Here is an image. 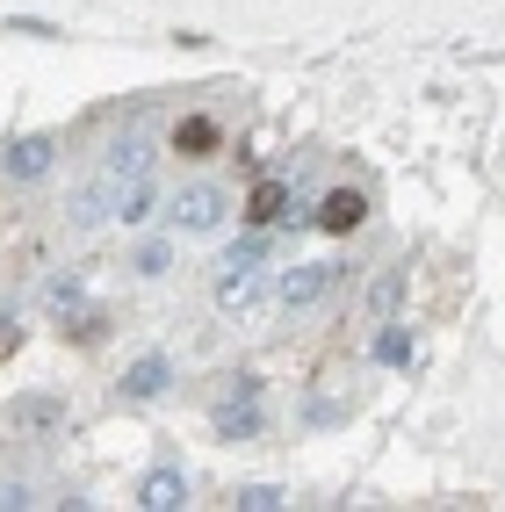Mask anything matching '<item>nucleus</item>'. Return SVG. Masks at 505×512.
<instances>
[{"label": "nucleus", "mask_w": 505, "mask_h": 512, "mask_svg": "<svg viewBox=\"0 0 505 512\" xmlns=\"http://www.w3.org/2000/svg\"><path fill=\"white\" fill-rule=\"evenodd\" d=\"M174 152H181V159L224 152V123H217V116H181V123H174Z\"/></svg>", "instance_id": "nucleus-6"}, {"label": "nucleus", "mask_w": 505, "mask_h": 512, "mask_svg": "<svg viewBox=\"0 0 505 512\" xmlns=\"http://www.w3.org/2000/svg\"><path fill=\"white\" fill-rule=\"evenodd\" d=\"M166 383H174V361H166V354H138V361L123 368L116 397L123 404H152V397H166Z\"/></svg>", "instance_id": "nucleus-3"}, {"label": "nucleus", "mask_w": 505, "mask_h": 512, "mask_svg": "<svg viewBox=\"0 0 505 512\" xmlns=\"http://www.w3.org/2000/svg\"><path fill=\"white\" fill-rule=\"evenodd\" d=\"M138 505H152V512H174V505H188V484H181V469H152L145 484H138Z\"/></svg>", "instance_id": "nucleus-11"}, {"label": "nucleus", "mask_w": 505, "mask_h": 512, "mask_svg": "<svg viewBox=\"0 0 505 512\" xmlns=\"http://www.w3.org/2000/svg\"><path fill=\"white\" fill-rule=\"evenodd\" d=\"M224 210H231V202H224L217 181H188L181 195H166V224H174V231H217Z\"/></svg>", "instance_id": "nucleus-2"}, {"label": "nucleus", "mask_w": 505, "mask_h": 512, "mask_svg": "<svg viewBox=\"0 0 505 512\" xmlns=\"http://www.w3.org/2000/svg\"><path fill=\"white\" fill-rule=\"evenodd\" d=\"M340 282H347V267H332V260H303V267H289V275L275 282V303H282V311H311V303H325Z\"/></svg>", "instance_id": "nucleus-1"}, {"label": "nucleus", "mask_w": 505, "mask_h": 512, "mask_svg": "<svg viewBox=\"0 0 505 512\" xmlns=\"http://www.w3.org/2000/svg\"><path fill=\"white\" fill-rule=\"evenodd\" d=\"M22 505H37V491L29 484H0V512H22Z\"/></svg>", "instance_id": "nucleus-18"}, {"label": "nucleus", "mask_w": 505, "mask_h": 512, "mask_svg": "<svg viewBox=\"0 0 505 512\" xmlns=\"http://www.w3.org/2000/svg\"><path fill=\"white\" fill-rule=\"evenodd\" d=\"M51 159H58V138H51V130H29V138H15L8 152H0V166H8L15 181H37V174H51Z\"/></svg>", "instance_id": "nucleus-4"}, {"label": "nucleus", "mask_w": 505, "mask_h": 512, "mask_svg": "<svg viewBox=\"0 0 505 512\" xmlns=\"http://www.w3.org/2000/svg\"><path fill=\"white\" fill-rule=\"evenodd\" d=\"M65 426V404L58 397H22L15 404V433H58Z\"/></svg>", "instance_id": "nucleus-12"}, {"label": "nucleus", "mask_w": 505, "mask_h": 512, "mask_svg": "<svg viewBox=\"0 0 505 512\" xmlns=\"http://www.w3.org/2000/svg\"><path fill=\"white\" fill-rule=\"evenodd\" d=\"M152 210H159V188H152V174L123 181V188H109V217H123V224H145Z\"/></svg>", "instance_id": "nucleus-8"}, {"label": "nucleus", "mask_w": 505, "mask_h": 512, "mask_svg": "<svg viewBox=\"0 0 505 512\" xmlns=\"http://www.w3.org/2000/svg\"><path fill=\"white\" fill-rule=\"evenodd\" d=\"M260 383H239V397H231V404H217V433L224 440H246V433H260Z\"/></svg>", "instance_id": "nucleus-9"}, {"label": "nucleus", "mask_w": 505, "mask_h": 512, "mask_svg": "<svg viewBox=\"0 0 505 512\" xmlns=\"http://www.w3.org/2000/svg\"><path fill=\"white\" fill-rule=\"evenodd\" d=\"M368 224V195L361 188H325V202H318V231H361Z\"/></svg>", "instance_id": "nucleus-5"}, {"label": "nucleus", "mask_w": 505, "mask_h": 512, "mask_svg": "<svg viewBox=\"0 0 505 512\" xmlns=\"http://www.w3.org/2000/svg\"><path fill=\"white\" fill-rule=\"evenodd\" d=\"M253 303H260V267H224V275H217V311L246 318Z\"/></svg>", "instance_id": "nucleus-7"}, {"label": "nucleus", "mask_w": 505, "mask_h": 512, "mask_svg": "<svg viewBox=\"0 0 505 512\" xmlns=\"http://www.w3.org/2000/svg\"><path fill=\"white\" fill-rule=\"evenodd\" d=\"M260 253H267V238L253 231V238H239V246L224 253V267H260Z\"/></svg>", "instance_id": "nucleus-17"}, {"label": "nucleus", "mask_w": 505, "mask_h": 512, "mask_svg": "<svg viewBox=\"0 0 505 512\" xmlns=\"http://www.w3.org/2000/svg\"><path fill=\"white\" fill-rule=\"evenodd\" d=\"M246 217H253V224H296V195H289L282 181H260V188L246 195Z\"/></svg>", "instance_id": "nucleus-10"}, {"label": "nucleus", "mask_w": 505, "mask_h": 512, "mask_svg": "<svg viewBox=\"0 0 505 512\" xmlns=\"http://www.w3.org/2000/svg\"><path fill=\"white\" fill-rule=\"evenodd\" d=\"M8 354H15V332H0V361H8Z\"/></svg>", "instance_id": "nucleus-19"}, {"label": "nucleus", "mask_w": 505, "mask_h": 512, "mask_svg": "<svg viewBox=\"0 0 505 512\" xmlns=\"http://www.w3.org/2000/svg\"><path fill=\"white\" fill-rule=\"evenodd\" d=\"M376 361L383 368H404V361H412V339H404V332H376Z\"/></svg>", "instance_id": "nucleus-16"}, {"label": "nucleus", "mask_w": 505, "mask_h": 512, "mask_svg": "<svg viewBox=\"0 0 505 512\" xmlns=\"http://www.w3.org/2000/svg\"><path fill=\"white\" fill-rule=\"evenodd\" d=\"M130 275H145V282L174 275V238H138V253H130Z\"/></svg>", "instance_id": "nucleus-14"}, {"label": "nucleus", "mask_w": 505, "mask_h": 512, "mask_svg": "<svg viewBox=\"0 0 505 512\" xmlns=\"http://www.w3.org/2000/svg\"><path fill=\"white\" fill-rule=\"evenodd\" d=\"M44 311H51V325H73V318L87 311V289H80L73 275H58V282L44 289Z\"/></svg>", "instance_id": "nucleus-13"}, {"label": "nucleus", "mask_w": 505, "mask_h": 512, "mask_svg": "<svg viewBox=\"0 0 505 512\" xmlns=\"http://www.w3.org/2000/svg\"><path fill=\"white\" fill-rule=\"evenodd\" d=\"M231 505H239V512H275V505H282V484H246Z\"/></svg>", "instance_id": "nucleus-15"}]
</instances>
